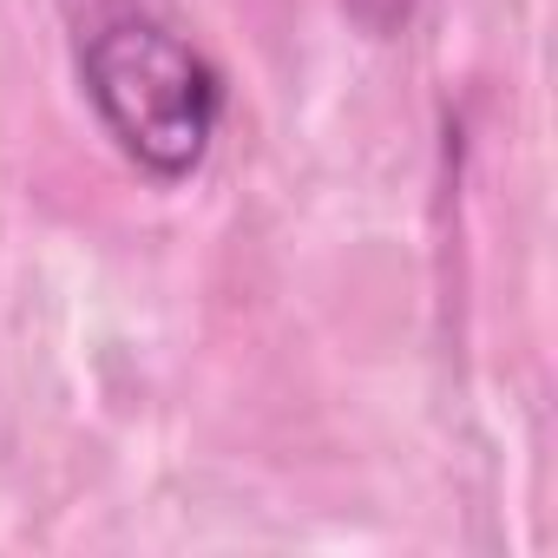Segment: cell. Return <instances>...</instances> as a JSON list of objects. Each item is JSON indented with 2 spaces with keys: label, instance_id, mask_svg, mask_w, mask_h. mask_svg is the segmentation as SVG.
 <instances>
[{
  "label": "cell",
  "instance_id": "cell-1",
  "mask_svg": "<svg viewBox=\"0 0 558 558\" xmlns=\"http://www.w3.org/2000/svg\"><path fill=\"white\" fill-rule=\"evenodd\" d=\"M80 86L106 138L158 184H184L223 125V73L145 14L106 21L80 47Z\"/></svg>",
  "mask_w": 558,
  "mask_h": 558
}]
</instances>
